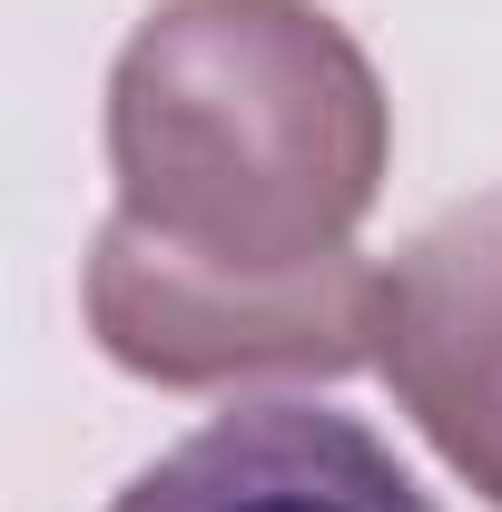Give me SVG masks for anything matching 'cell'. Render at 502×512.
<instances>
[{"instance_id": "4", "label": "cell", "mask_w": 502, "mask_h": 512, "mask_svg": "<svg viewBox=\"0 0 502 512\" xmlns=\"http://www.w3.org/2000/svg\"><path fill=\"white\" fill-rule=\"evenodd\" d=\"M109 512H434L384 434L325 404H237L128 473Z\"/></svg>"}, {"instance_id": "1", "label": "cell", "mask_w": 502, "mask_h": 512, "mask_svg": "<svg viewBox=\"0 0 502 512\" xmlns=\"http://www.w3.org/2000/svg\"><path fill=\"white\" fill-rule=\"evenodd\" d=\"M384 158V79L315 0H158L109 69L119 217L207 266L345 256Z\"/></svg>"}, {"instance_id": "3", "label": "cell", "mask_w": 502, "mask_h": 512, "mask_svg": "<svg viewBox=\"0 0 502 512\" xmlns=\"http://www.w3.org/2000/svg\"><path fill=\"white\" fill-rule=\"evenodd\" d=\"M375 365L424 444L502 512V197L443 207L384 266Z\"/></svg>"}, {"instance_id": "2", "label": "cell", "mask_w": 502, "mask_h": 512, "mask_svg": "<svg viewBox=\"0 0 502 512\" xmlns=\"http://www.w3.org/2000/svg\"><path fill=\"white\" fill-rule=\"evenodd\" d=\"M89 335L99 355L168 394H217V384H335L375 365L384 345V276L365 256H315V266H207V256L158 247L109 207L89 247Z\"/></svg>"}]
</instances>
